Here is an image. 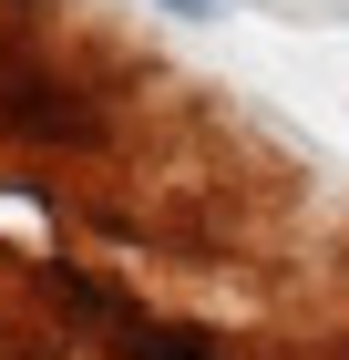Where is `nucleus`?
Masks as SVG:
<instances>
[{
  "label": "nucleus",
  "instance_id": "f257e3e1",
  "mask_svg": "<svg viewBox=\"0 0 349 360\" xmlns=\"http://www.w3.org/2000/svg\"><path fill=\"white\" fill-rule=\"evenodd\" d=\"M0 113L31 124V134H93V113H82L72 83H52V72H0Z\"/></svg>",
  "mask_w": 349,
  "mask_h": 360
},
{
  "label": "nucleus",
  "instance_id": "f03ea898",
  "mask_svg": "<svg viewBox=\"0 0 349 360\" xmlns=\"http://www.w3.org/2000/svg\"><path fill=\"white\" fill-rule=\"evenodd\" d=\"M124 350L134 360H216V340H195V330H134Z\"/></svg>",
  "mask_w": 349,
  "mask_h": 360
},
{
  "label": "nucleus",
  "instance_id": "7ed1b4c3",
  "mask_svg": "<svg viewBox=\"0 0 349 360\" xmlns=\"http://www.w3.org/2000/svg\"><path fill=\"white\" fill-rule=\"evenodd\" d=\"M175 11H195V0H175Z\"/></svg>",
  "mask_w": 349,
  "mask_h": 360
}]
</instances>
